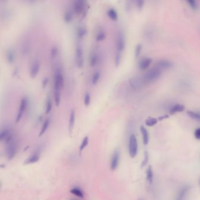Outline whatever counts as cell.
I'll list each match as a JSON object with an SVG mask.
<instances>
[{
	"instance_id": "b9f144b4",
	"label": "cell",
	"mask_w": 200,
	"mask_h": 200,
	"mask_svg": "<svg viewBox=\"0 0 200 200\" xmlns=\"http://www.w3.org/2000/svg\"><path fill=\"white\" fill-rule=\"evenodd\" d=\"M194 136L195 138L197 140H200V128H197L195 130V132H194Z\"/></svg>"
},
{
	"instance_id": "f546056e",
	"label": "cell",
	"mask_w": 200,
	"mask_h": 200,
	"mask_svg": "<svg viewBox=\"0 0 200 200\" xmlns=\"http://www.w3.org/2000/svg\"><path fill=\"white\" fill-rule=\"evenodd\" d=\"M61 95L60 91H54V100L56 106H59L61 102Z\"/></svg>"
},
{
	"instance_id": "836d02e7",
	"label": "cell",
	"mask_w": 200,
	"mask_h": 200,
	"mask_svg": "<svg viewBox=\"0 0 200 200\" xmlns=\"http://www.w3.org/2000/svg\"><path fill=\"white\" fill-rule=\"evenodd\" d=\"M88 143H89V138H88L87 136H86L83 140L82 144H81V145L80 146V149H79L80 153H81L83 151V150L86 147V146L88 144Z\"/></svg>"
},
{
	"instance_id": "e575fe53",
	"label": "cell",
	"mask_w": 200,
	"mask_h": 200,
	"mask_svg": "<svg viewBox=\"0 0 200 200\" xmlns=\"http://www.w3.org/2000/svg\"><path fill=\"white\" fill-rule=\"evenodd\" d=\"M106 38L105 32L103 31L99 32L96 36V40L98 41H103Z\"/></svg>"
},
{
	"instance_id": "5b68a950",
	"label": "cell",
	"mask_w": 200,
	"mask_h": 200,
	"mask_svg": "<svg viewBox=\"0 0 200 200\" xmlns=\"http://www.w3.org/2000/svg\"><path fill=\"white\" fill-rule=\"evenodd\" d=\"M64 80L61 71L58 69L55 73L54 77V91H60L63 86Z\"/></svg>"
},
{
	"instance_id": "8992f818",
	"label": "cell",
	"mask_w": 200,
	"mask_h": 200,
	"mask_svg": "<svg viewBox=\"0 0 200 200\" xmlns=\"http://www.w3.org/2000/svg\"><path fill=\"white\" fill-rule=\"evenodd\" d=\"M129 83L131 87L134 89H139L143 86L144 83L142 76L134 77L129 79Z\"/></svg>"
},
{
	"instance_id": "cb8c5ba5",
	"label": "cell",
	"mask_w": 200,
	"mask_h": 200,
	"mask_svg": "<svg viewBox=\"0 0 200 200\" xmlns=\"http://www.w3.org/2000/svg\"><path fill=\"white\" fill-rule=\"evenodd\" d=\"M187 114L191 118L197 121H200V115L199 113L192 111V110H187Z\"/></svg>"
},
{
	"instance_id": "83f0119b",
	"label": "cell",
	"mask_w": 200,
	"mask_h": 200,
	"mask_svg": "<svg viewBox=\"0 0 200 200\" xmlns=\"http://www.w3.org/2000/svg\"><path fill=\"white\" fill-rule=\"evenodd\" d=\"M30 51V43L28 40H25L24 41L22 45V51L23 53L26 54Z\"/></svg>"
},
{
	"instance_id": "f35d334b",
	"label": "cell",
	"mask_w": 200,
	"mask_h": 200,
	"mask_svg": "<svg viewBox=\"0 0 200 200\" xmlns=\"http://www.w3.org/2000/svg\"><path fill=\"white\" fill-rule=\"evenodd\" d=\"M149 154L147 153V151L145 152L144 153V160L142 163V168L144 167L146 164H147L148 161H149Z\"/></svg>"
},
{
	"instance_id": "7bdbcfd3",
	"label": "cell",
	"mask_w": 200,
	"mask_h": 200,
	"mask_svg": "<svg viewBox=\"0 0 200 200\" xmlns=\"http://www.w3.org/2000/svg\"><path fill=\"white\" fill-rule=\"evenodd\" d=\"M144 2L143 1H136V5L137 6L139 9H142L143 7Z\"/></svg>"
},
{
	"instance_id": "5bb4252c",
	"label": "cell",
	"mask_w": 200,
	"mask_h": 200,
	"mask_svg": "<svg viewBox=\"0 0 200 200\" xmlns=\"http://www.w3.org/2000/svg\"><path fill=\"white\" fill-rule=\"evenodd\" d=\"M40 63L38 61H35L33 62L30 71L31 77H36L40 71Z\"/></svg>"
},
{
	"instance_id": "277c9868",
	"label": "cell",
	"mask_w": 200,
	"mask_h": 200,
	"mask_svg": "<svg viewBox=\"0 0 200 200\" xmlns=\"http://www.w3.org/2000/svg\"><path fill=\"white\" fill-rule=\"evenodd\" d=\"M73 10L77 14H83V15H86L87 11L86 1L83 0H77L75 1Z\"/></svg>"
},
{
	"instance_id": "8fae6325",
	"label": "cell",
	"mask_w": 200,
	"mask_h": 200,
	"mask_svg": "<svg viewBox=\"0 0 200 200\" xmlns=\"http://www.w3.org/2000/svg\"><path fill=\"white\" fill-rule=\"evenodd\" d=\"M119 159H120V151L118 149H116L113 152L111 164H110V168L112 170L117 169L119 163Z\"/></svg>"
},
{
	"instance_id": "7402d4cb",
	"label": "cell",
	"mask_w": 200,
	"mask_h": 200,
	"mask_svg": "<svg viewBox=\"0 0 200 200\" xmlns=\"http://www.w3.org/2000/svg\"><path fill=\"white\" fill-rule=\"evenodd\" d=\"M108 16L110 18V19H111L112 20H118V12L114 8H110L108 11Z\"/></svg>"
},
{
	"instance_id": "4dcf8cb0",
	"label": "cell",
	"mask_w": 200,
	"mask_h": 200,
	"mask_svg": "<svg viewBox=\"0 0 200 200\" xmlns=\"http://www.w3.org/2000/svg\"><path fill=\"white\" fill-rule=\"evenodd\" d=\"M49 119H47L45 121V122H44L43 126H42V128H41V132L39 134V136H41L46 132L47 128L49 126Z\"/></svg>"
},
{
	"instance_id": "d6a6232c",
	"label": "cell",
	"mask_w": 200,
	"mask_h": 200,
	"mask_svg": "<svg viewBox=\"0 0 200 200\" xmlns=\"http://www.w3.org/2000/svg\"><path fill=\"white\" fill-rule=\"evenodd\" d=\"M187 2L188 3V5H190V7L192 9L196 10L198 8V4L197 1H194V0H189L187 1Z\"/></svg>"
},
{
	"instance_id": "f6af8a7d",
	"label": "cell",
	"mask_w": 200,
	"mask_h": 200,
	"mask_svg": "<svg viewBox=\"0 0 200 200\" xmlns=\"http://www.w3.org/2000/svg\"><path fill=\"white\" fill-rule=\"evenodd\" d=\"M48 79H45L44 80H43V82H42V86L43 87H45L46 86V85L48 84Z\"/></svg>"
},
{
	"instance_id": "ee69618b",
	"label": "cell",
	"mask_w": 200,
	"mask_h": 200,
	"mask_svg": "<svg viewBox=\"0 0 200 200\" xmlns=\"http://www.w3.org/2000/svg\"><path fill=\"white\" fill-rule=\"evenodd\" d=\"M169 118V116L168 114H164L163 116H160L159 118H158V120H160V121H161L164 119H165Z\"/></svg>"
},
{
	"instance_id": "60d3db41",
	"label": "cell",
	"mask_w": 200,
	"mask_h": 200,
	"mask_svg": "<svg viewBox=\"0 0 200 200\" xmlns=\"http://www.w3.org/2000/svg\"><path fill=\"white\" fill-rule=\"evenodd\" d=\"M58 49L57 47H53L52 48L51 54V57L52 58H55L57 57L58 55Z\"/></svg>"
},
{
	"instance_id": "1f68e13d",
	"label": "cell",
	"mask_w": 200,
	"mask_h": 200,
	"mask_svg": "<svg viewBox=\"0 0 200 200\" xmlns=\"http://www.w3.org/2000/svg\"><path fill=\"white\" fill-rule=\"evenodd\" d=\"M100 72L96 71L95 72L93 75L92 79V83L93 85H96L98 83V81L100 78Z\"/></svg>"
},
{
	"instance_id": "74e56055",
	"label": "cell",
	"mask_w": 200,
	"mask_h": 200,
	"mask_svg": "<svg viewBox=\"0 0 200 200\" xmlns=\"http://www.w3.org/2000/svg\"><path fill=\"white\" fill-rule=\"evenodd\" d=\"M52 108V102L51 100L50 99H49V100L47 102V104H46V110H45L46 114L49 113L51 111Z\"/></svg>"
},
{
	"instance_id": "bcb514c9",
	"label": "cell",
	"mask_w": 200,
	"mask_h": 200,
	"mask_svg": "<svg viewBox=\"0 0 200 200\" xmlns=\"http://www.w3.org/2000/svg\"><path fill=\"white\" fill-rule=\"evenodd\" d=\"M5 164H0V168H1V169H3V168H5Z\"/></svg>"
},
{
	"instance_id": "3957f363",
	"label": "cell",
	"mask_w": 200,
	"mask_h": 200,
	"mask_svg": "<svg viewBox=\"0 0 200 200\" xmlns=\"http://www.w3.org/2000/svg\"><path fill=\"white\" fill-rule=\"evenodd\" d=\"M138 150V144L137 142V139L134 134H131L129 143H128V152L129 155L132 158H134L137 154Z\"/></svg>"
},
{
	"instance_id": "f1b7e54d",
	"label": "cell",
	"mask_w": 200,
	"mask_h": 200,
	"mask_svg": "<svg viewBox=\"0 0 200 200\" xmlns=\"http://www.w3.org/2000/svg\"><path fill=\"white\" fill-rule=\"evenodd\" d=\"M73 20V14L71 11L68 10L66 11L64 14V20L67 23H69Z\"/></svg>"
},
{
	"instance_id": "603a6c76",
	"label": "cell",
	"mask_w": 200,
	"mask_h": 200,
	"mask_svg": "<svg viewBox=\"0 0 200 200\" xmlns=\"http://www.w3.org/2000/svg\"><path fill=\"white\" fill-rule=\"evenodd\" d=\"M87 34L86 28L83 26H80L77 28V35L79 38H82Z\"/></svg>"
},
{
	"instance_id": "4fadbf2b",
	"label": "cell",
	"mask_w": 200,
	"mask_h": 200,
	"mask_svg": "<svg viewBox=\"0 0 200 200\" xmlns=\"http://www.w3.org/2000/svg\"><path fill=\"white\" fill-rule=\"evenodd\" d=\"M100 62V57L98 53L93 52L90 57V65L92 67H96Z\"/></svg>"
},
{
	"instance_id": "52a82bcc",
	"label": "cell",
	"mask_w": 200,
	"mask_h": 200,
	"mask_svg": "<svg viewBox=\"0 0 200 200\" xmlns=\"http://www.w3.org/2000/svg\"><path fill=\"white\" fill-rule=\"evenodd\" d=\"M116 48L117 52L120 53H122L125 48V38L124 34L122 31H119L117 35Z\"/></svg>"
},
{
	"instance_id": "9a60e30c",
	"label": "cell",
	"mask_w": 200,
	"mask_h": 200,
	"mask_svg": "<svg viewBox=\"0 0 200 200\" xmlns=\"http://www.w3.org/2000/svg\"><path fill=\"white\" fill-rule=\"evenodd\" d=\"M185 110V106L181 104H176L174 106L170 109V114H174L178 112H182Z\"/></svg>"
},
{
	"instance_id": "9c48e42d",
	"label": "cell",
	"mask_w": 200,
	"mask_h": 200,
	"mask_svg": "<svg viewBox=\"0 0 200 200\" xmlns=\"http://www.w3.org/2000/svg\"><path fill=\"white\" fill-rule=\"evenodd\" d=\"M76 63L78 67H82L83 66V52L82 47L77 46L76 49Z\"/></svg>"
},
{
	"instance_id": "e0dca14e",
	"label": "cell",
	"mask_w": 200,
	"mask_h": 200,
	"mask_svg": "<svg viewBox=\"0 0 200 200\" xmlns=\"http://www.w3.org/2000/svg\"><path fill=\"white\" fill-rule=\"evenodd\" d=\"M189 188H190L189 186H187V185L183 187L181 190H180L179 194L178 195V197L176 200H184L185 195H187Z\"/></svg>"
},
{
	"instance_id": "6da1fadb",
	"label": "cell",
	"mask_w": 200,
	"mask_h": 200,
	"mask_svg": "<svg viewBox=\"0 0 200 200\" xmlns=\"http://www.w3.org/2000/svg\"><path fill=\"white\" fill-rule=\"evenodd\" d=\"M161 76V71L154 67L150 69L145 74L142 75V78L145 85L151 83L159 79Z\"/></svg>"
},
{
	"instance_id": "30bf717a",
	"label": "cell",
	"mask_w": 200,
	"mask_h": 200,
	"mask_svg": "<svg viewBox=\"0 0 200 200\" xmlns=\"http://www.w3.org/2000/svg\"><path fill=\"white\" fill-rule=\"evenodd\" d=\"M27 106H28V99L26 98H24L21 100V102L19 111L18 112L17 117L16 119V123H18L20 120L21 119L24 114V112H25L26 109L27 108Z\"/></svg>"
},
{
	"instance_id": "ac0fdd59",
	"label": "cell",
	"mask_w": 200,
	"mask_h": 200,
	"mask_svg": "<svg viewBox=\"0 0 200 200\" xmlns=\"http://www.w3.org/2000/svg\"><path fill=\"white\" fill-rule=\"evenodd\" d=\"M40 159V156L38 154H32L29 158L24 161V164H33L37 162Z\"/></svg>"
},
{
	"instance_id": "7dc6e473",
	"label": "cell",
	"mask_w": 200,
	"mask_h": 200,
	"mask_svg": "<svg viewBox=\"0 0 200 200\" xmlns=\"http://www.w3.org/2000/svg\"></svg>"
},
{
	"instance_id": "d590c367",
	"label": "cell",
	"mask_w": 200,
	"mask_h": 200,
	"mask_svg": "<svg viewBox=\"0 0 200 200\" xmlns=\"http://www.w3.org/2000/svg\"><path fill=\"white\" fill-rule=\"evenodd\" d=\"M142 49V45L141 44H137V45L136 47V51H135V56L136 58H138L140 56L141 52Z\"/></svg>"
},
{
	"instance_id": "484cf974",
	"label": "cell",
	"mask_w": 200,
	"mask_h": 200,
	"mask_svg": "<svg viewBox=\"0 0 200 200\" xmlns=\"http://www.w3.org/2000/svg\"><path fill=\"white\" fill-rule=\"evenodd\" d=\"M157 122H158V120L157 119L154 118H149L146 120L145 123H146V126H149V127H151V126H154L155 124H156Z\"/></svg>"
},
{
	"instance_id": "8d00e7d4",
	"label": "cell",
	"mask_w": 200,
	"mask_h": 200,
	"mask_svg": "<svg viewBox=\"0 0 200 200\" xmlns=\"http://www.w3.org/2000/svg\"><path fill=\"white\" fill-rule=\"evenodd\" d=\"M121 59H122V54L120 53L117 52V53L116 55V57H115V65L116 67H119V65L120 64Z\"/></svg>"
},
{
	"instance_id": "4316f807",
	"label": "cell",
	"mask_w": 200,
	"mask_h": 200,
	"mask_svg": "<svg viewBox=\"0 0 200 200\" xmlns=\"http://www.w3.org/2000/svg\"><path fill=\"white\" fill-rule=\"evenodd\" d=\"M71 193L73 194V195H76L79 198H83L84 197V195H83V194L82 192V191L80 190L79 188H72V190H71Z\"/></svg>"
},
{
	"instance_id": "ab89813d",
	"label": "cell",
	"mask_w": 200,
	"mask_h": 200,
	"mask_svg": "<svg viewBox=\"0 0 200 200\" xmlns=\"http://www.w3.org/2000/svg\"><path fill=\"white\" fill-rule=\"evenodd\" d=\"M90 103H91V95L89 93H86L85 96L84 103L86 106H87L89 105Z\"/></svg>"
},
{
	"instance_id": "2e32d148",
	"label": "cell",
	"mask_w": 200,
	"mask_h": 200,
	"mask_svg": "<svg viewBox=\"0 0 200 200\" xmlns=\"http://www.w3.org/2000/svg\"><path fill=\"white\" fill-rule=\"evenodd\" d=\"M140 131L142 134V138H143V142L144 145H147L149 141V136L148 132L147 129L145 128L144 126H141L140 128Z\"/></svg>"
},
{
	"instance_id": "ba28073f",
	"label": "cell",
	"mask_w": 200,
	"mask_h": 200,
	"mask_svg": "<svg viewBox=\"0 0 200 200\" xmlns=\"http://www.w3.org/2000/svg\"><path fill=\"white\" fill-rule=\"evenodd\" d=\"M155 66L161 71L162 70H168L171 68L173 67V63L167 59H161L157 62Z\"/></svg>"
},
{
	"instance_id": "ffe728a7",
	"label": "cell",
	"mask_w": 200,
	"mask_h": 200,
	"mask_svg": "<svg viewBox=\"0 0 200 200\" xmlns=\"http://www.w3.org/2000/svg\"><path fill=\"white\" fill-rule=\"evenodd\" d=\"M6 57H7V62L9 63H12L14 60H15V53L14 52V51L12 49H8L7 52V54H6Z\"/></svg>"
},
{
	"instance_id": "d6986e66",
	"label": "cell",
	"mask_w": 200,
	"mask_h": 200,
	"mask_svg": "<svg viewBox=\"0 0 200 200\" xmlns=\"http://www.w3.org/2000/svg\"><path fill=\"white\" fill-rule=\"evenodd\" d=\"M75 122V113L73 110H72L70 114V118H69V129L70 132H72V130L74 127Z\"/></svg>"
},
{
	"instance_id": "7c38bea8",
	"label": "cell",
	"mask_w": 200,
	"mask_h": 200,
	"mask_svg": "<svg viewBox=\"0 0 200 200\" xmlns=\"http://www.w3.org/2000/svg\"><path fill=\"white\" fill-rule=\"evenodd\" d=\"M151 62H152V60L150 58L147 57V58H144L143 59H142L140 61V64H139V67H140V69H142L143 71L147 69L151 65Z\"/></svg>"
},
{
	"instance_id": "7a4b0ae2",
	"label": "cell",
	"mask_w": 200,
	"mask_h": 200,
	"mask_svg": "<svg viewBox=\"0 0 200 200\" xmlns=\"http://www.w3.org/2000/svg\"><path fill=\"white\" fill-rule=\"evenodd\" d=\"M6 153L9 160L12 159L16 153V144L11 134L6 139Z\"/></svg>"
},
{
	"instance_id": "44dd1931",
	"label": "cell",
	"mask_w": 200,
	"mask_h": 200,
	"mask_svg": "<svg viewBox=\"0 0 200 200\" xmlns=\"http://www.w3.org/2000/svg\"><path fill=\"white\" fill-rule=\"evenodd\" d=\"M146 178H147V181L149 183V184H151L153 183V170L151 168V166H149L147 168V171H146Z\"/></svg>"
},
{
	"instance_id": "d4e9b609",
	"label": "cell",
	"mask_w": 200,
	"mask_h": 200,
	"mask_svg": "<svg viewBox=\"0 0 200 200\" xmlns=\"http://www.w3.org/2000/svg\"><path fill=\"white\" fill-rule=\"evenodd\" d=\"M10 135V133L9 130L8 129H5L0 132V142L6 140Z\"/></svg>"
}]
</instances>
